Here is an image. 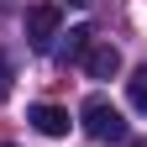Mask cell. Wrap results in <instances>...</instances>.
I'll use <instances>...</instances> for the list:
<instances>
[{
  "label": "cell",
  "instance_id": "6",
  "mask_svg": "<svg viewBox=\"0 0 147 147\" xmlns=\"http://www.w3.org/2000/svg\"><path fill=\"white\" fill-rule=\"evenodd\" d=\"M126 100H131V110H142V116H147V63L131 68V79H126Z\"/></svg>",
  "mask_w": 147,
  "mask_h": 147
},
{
  "label": "cell",
  "instance_id": "5",
  "mask_svg": "<svg viewBox=\"0 0 147 147\" xmlns=\"http://www.w3.org/2000/svg\"><path fill=\"white\" fill-rule=\"evenodd\" d=\"M84 53H89V26H74L58 58H63V63H84Z\"/></svg>",
  "mask_w": 147,
  "mask_h": 147
},
{
  "label": "cell",
  "instance_id": "4",
  "mask_svg": "<svg viewBox=\"0 0 147 147\" xmlns=\"http://www.w3.org/2000/svg\"><path fill=\"white\" fill-rule=\"evenodd\" d=\"M84 68H89V79H116V74H121V53L110 42H100V47L84 53Z\"/></svg>",
  "mask_w": 147,
  "mask_h": 147
},
{
  "label": "cell",
  "instance_id": "7",
  "mask_svg": "<svg viewBox=\"0 0 147 147\" xmlns=\"http://www.w3.org/2000/svg\"><path fill=\"white\" fill-rule=\"evenodd\" d=\"M11 89V63H5V53H0V95Z\"/></svg>",
  "mask_w": 147,
  "mask_h": 147
},
{
  "label": "cell",
  "instance_id": "9",
  "mask_svg": "<svg viewBox=\"0 0 147 147\" xmlns=\"http://www.w3.org/2000/svg\"><path fill=\"white\" fill-rule=\"evenodd\" d=\"M74 5H84V0H74Z\"/></svg>",
  "mask_w": 147,
  "mask_h": 147
},
{
  "label": "cell",
  "instance_id": "3",
  "mask_svg": "<svg viewBox=\"0 0 147 147\" xmlns=\"http://www.w3.org/2000/svg\"><path fill=\"white\" fill-rule=\"evenodd\" d=\"M26 121H32L42 137H68V126H74L68 110H63V105H47V100H37V105L26 110Z\"/></svg>",
  "mask_w": 147,
  "mask_h": 147
},
{
  "label": "cell",
  "instance_id": "2",
  "mask_svg": "<svg viewBox=\"0 0 147 147\" xmlns=\"http://www.w3.org/2000/svg\"><path fill=\"white\" fill-rule=\"evenodd\" d=\"M58 21H63V5H58V0L32 5V11H26V42H32L37 53H47V47H53V37H58Z\"/></svg>",
  "mask_w": 147,
  "mask_h": 147
},
{
  "label": "cell",
  "instance_id": "1",
  "mask_svg": "<svg viewBox=\"0 0 147 147\" xmlns=\"http://www.w3.org/2000/svg\"><path fill=\"white\" fill-rule=\"evenodd\" d=\"M79 121H84V131L95 142H126V121H121V110L110 105L105 95H89L79 105Z\"/></svg>",
  "mask_w": 147,
  "mask_h": 147
},
{
  "label": "cell",
  "instance_id": "8",
  "mask_svg": "<svg viewBox=\"0 0 147 147\" xmlns=\"http://www.w3.org/2000/svg\"><path fill=\"white\" fill-rule=\"evenodd\" d=\"M131 147H147V137H142V142H131Z\"/></svg>",
  "mask_w": 147,
  "mask_h": 147
},
{
  "label": "cell",
  "instance_id": "10",
  "mask_svg": "<svg viewBox=\"0 0 147 147\" xmlns=\"http://www.w3.org/2000/svg\"><path fill=\"white\" fill-rule=\"evenodd\" d=\"M0 147H11V142H0Z\"/></svg>",
  "mask_w": 147,
  "mask_h": 147
}]
</instances>
